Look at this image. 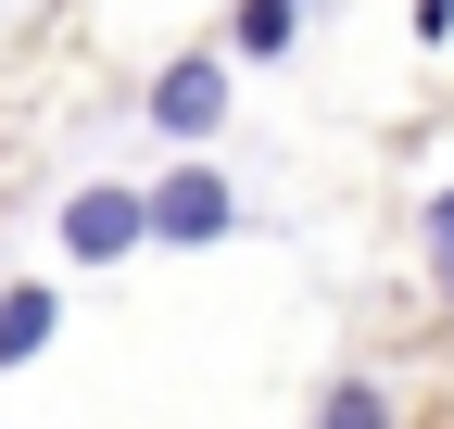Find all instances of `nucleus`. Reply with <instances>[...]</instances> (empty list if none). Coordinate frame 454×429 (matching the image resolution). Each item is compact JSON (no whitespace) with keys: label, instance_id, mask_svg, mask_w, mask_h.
Returning a JSON list of instances; mask_svg holds the SVG:
<instances>
[{"label":"nucleus","instance_id":"nucleus-1","mask_svg":"<svg viewBox=\"0 0 454 429\" xmlns=\"http://www.w3.org/2000/svg\"><path fill=\"white\" fill-rule=\"evenodd\" d=\"M227 228H240V190H227L215 165H177V177H164V190H139V240H227Z\"/></svg>","mask_w":454,"mask_h":429},{"label":"nucleus","instance_id":"nucleus-2","mask_svg":"<svg viewBox=\"0 0 454 429\" xmlns=\"http://www.w3.org/2000/svg\"><path fill=\"white\" fill-rule=\"evenodd\" d=\"M152 127L164 139H215L227 127V64H215V51H190V64L152 76Z\"/></svg>","mask_w":454,"mask_h":429},{"label":"nucleus","instance_id":"nucleus-3","mask_svg":"<svg viewBox=\"0 0 454 429\" xmlns=\"http://www.w3.org/2000/svg\"><path fill=\"white\" fill-rule=\"evenodd\" d=\"M64 253H76V265H127V253H139V190L89 177V190L64 202Z\"/></svg>","mask_w":454,"mask_h":429},{"label":"nucleus","instance_id":"nucleus-4","mask_svg":"<svg viewBox=\"0 0 454 429\" xmlns=\"http://www.w3.org/2000/svg\"><path fill=\"white\" fill-rule=\"evenodd\" d=\"M51 329H64V303H51L38 278H26V291H0V379H13V366H38Z\"/></svg>","mask_w":454,"mask_h":429},{"label":"nucleus","instance_id":"nucleus-5","mask_svg":"<svg viewBox=\"0 0 454 429\" xmlns=\"http://www.w3.org/2000/svg\"><path fill=\"white\" fill-rule=\"evenodd\" d=\"M291 26H303V13H291V0H240V26H227V38H240V51H253V64H278V51H291Z\"/></svg>","mask_w":454,"mask_h":429},{"label":"nucleus","instance_id":"nucleus-6","mask_svg":"<svg viewBox=\"0 0 454 429\" xmlns=\"http://www.w3.org/2000/svg\"><path fill=\"white\" fill-rule=\"evenodd\" d=\"M316 429H391V392H379V379H340V392L316 404Z\"/></svg>","mask_w":454,"mask_h":429},{"label":"nucleus","instance_id":"nucleus-7","mask_svg":"<svg viewBox=\"0 0 454 429\" xmlns=\"http://www.w3.org/2000/svg\"><path fill=\"white\" fill-rule=\"evenodd\" d=\"M417 228H429V278H442V303H454V190L417 202Z\"/></svg>","mask_w":454,"mask_h":429},{"label":"nucleus","instance_id":"nucleus-8","mask_svg":"<svg viewBox=\"0 0 454 429\" xmlns=\"http://www.w3.org/2000/svg\"><path fill=\"white\" fill-rule=\"evenodd\" d=\"M417 38H454V0H417Z\"/></svg>","mask_w":454,"mask_h":429},{"label":"nucleus","instance_id":"nucleus-9","mask_svg":"<svg viewBox=\"0 0 454 429\" xmlns=\"http://www.w3.org/2000/svg\"><path fill=\"white\" fill-rule=\"evenodd\" d=\"M291 13H316V0H291Z\"/></svg>","mask_w":454,"mask_h":429}]
</instances>
